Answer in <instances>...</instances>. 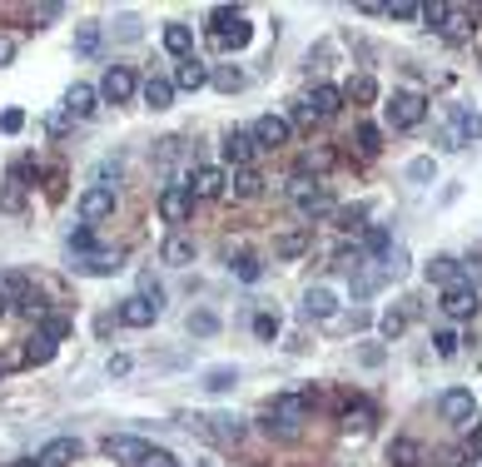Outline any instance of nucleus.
Masks as SVG:
<instances>
[{"label":"nucleus","instance_id":"39448f33","mask_svg":"<svg viewBox=\"0 0 482 467\" xmlns=\"http://www.w3.org/2000/svg\"><path fill=\"white\" fill-rule=\"evenodd\" d=\"M189 214H194L189 184H164V189H160V219L174 224V234H180V224H189Z\"/></svg>","mask_w":482,"mask_h":467},{"label":"nucleus","instance_id":"13d9d810","mask_svg":"<svg viewBox=\"0 0 482 467\" xmlns=\"http://www.w3.org/2000/svg\"><path fill=\"white\" fill-rule=\"evenodd\" d=\"M468 278H478V284H482V254L462 259V284H468Z\"/></svg>","mask_w":482,"mask_h":467},{"label":"nucleus","instance_id":"473e14b6","mask_svg":"<svg viewBox=\"0 0 482 467\" xmlns=\"http://www.w3.org/2000/svg\"><path fill=\"white\" fill-rule=\"evenodd\" d=\"M343 100H354V105H373V100H378V80H373V75H358L354 85L343 90Z\"/></svg>","mask_w":482,"mask_h":467},{"label":"nucleus","instance_id":"0eeeda50","mask_svg":"<svg viewBox=\"0 0 482 467\" xmlns=\"http://www.w3.org/2000/svg\"><path fill=\"white\" fill-rule=\"evenodd\" d=\"M229 189V174L219 170V164H199V170L189 174V194L194 199H224Z\"/></svg>","mask_w":482,"mask_h":467},{"label":"nucleus","instance_id":"338daca9","mask_svg":"<svg viewBox=\"0 0 482 467\" xmlns=\"http://www.w3.org/2000/svg\"><path fill=\"white\" fill-rule=\"evenodd\" d=\"M0 313H5V304H0Z\"/></svg>","mask_w":482,"mask_h":467},{"label":"nucleus","instance_id":"6e6d98bb","mask_svg":"<svg viewBox=\"0 0 482 467\" xmlns=\"http://www.w3.org/2000/svg\"><path fill=\"white\" fill-rule=\"evenodd\" d=\"M313 125H319V115H313L309 105H299V110L289 115V129H313Z\"/></svg>","mask_w":482,"mask_h":467},{"label":"nucleus","instance_id":"052dcab7","mask_svg":"<svg viewBox=\"0 0 482 467\" xmlns=\"http://www.w3.org/2000/svg\"><path fill=\"white\" fill-rule=\"evenodd\" d=\"M119 35H125V40H140V21H135V15H119Z\"/></svg>","mask_w":482,"mask_h":467},{"label":"nucleus","instance_id":"c03bdc74","mask_svg":"<svg viewBox=\"0 0 482 467\" xmlns=\"http://www.w3.org/2000/svg\"><path fill=\"white\" fill-rule=\"evenodd\" d=\"M378 329H383V339H388V343H393V339H398V333H403V329H408V313H398V308H388L383 319H378Z\"/></svg>","mask_w":482,"mask_h":467},{"label":"nucleus","instance_id":"5701e85b","mask_svg":"<svg viewBox=\"0 0 482 467\" xmlns=\"http://www.w3.org/2000/svg\"><path fill=\"white\" fill-rule=\"evenodd\" d=\"M170 85L174 90H204V85H209V65H199L189 55V60H180V70L170 75Z\"/></svg>","mask_w":482,"mask_h":467},{"label":"nucleus","instance_id":"393cba45","mask_svg":"<svg viewBox=\"0 0 482 467\" xmlns=\"http://www.w3.org/2000/svg\"><path fill=\"white\" fill-rule=\"evenodd\" d=\"M428 284H438V288H452V284H462V259H452V254H438L428 264Z\"/></svg>","mask_w":482,"mask_h":467},{"label":"nucleus","instance_id":"20e7f679","mask_svg":"<svg viewBox=\"0 0 482 467\" xmlns=\"http://www.w3.org/2000/svg\"><path fill=\"white\" fill-rule=\"evenodd\" d=\"M135 90H140V75H135V65H110L105 80H100V100H110V105H129V100H135Z\"/></svg>","mask_w":482,"mask_h":467},{"label":"nucleus","instance_id":"423d86ee","mask_svg":"<svg viewBox=\"0 0 482 467\" xmlns=\"http://www.w3.org/2000/svg\"><path fill=\"white\" fill-rule=\"evenodd\" d=\"M438 413H443V423H478V403H472V393L468 388H448V393L438 398Z\"/></svg>","mask_w":482,"mask_h":467},{"label":"nucleus","instance_id":"de8ad7c7","mask_svg":"<svg viewBox=\"0 0 482 467\" xmlns=\"http://www.w3.org/2000/svg\"><path fill=\"white\" fill-rule=\"evenodd\" d=\"M180 154H184V139H160V145H154V160H160V164H174V160H180Z\"/></svg>","mask_w":482,"mask_h":467},{"label":"nucleus","instance_id":"f704fd0d","mask_svg":"<svg viewBox=\"0 0 482 467\" xmlns=\"http://www.w3.org/2000/svg\"><path fill=\"white\" fill-rule=\"evenodd\" d=\"M448 115H452V125H458L462 139H482V115H472V110H462V105H452Z\"/></svg>","mask_w":482,"mask_h":467},{"label":"nucleus","instance_id":"b1692460","mask_svg":"<svg viewBox=\"0 0 482 467\" xmlns=\"http://www.w3.org/2000/svg\"><path fill=\"white\" fill-rule=\"evenodd\" d=\"M164 50H170L174 60H189V55H194V31L184 21H170V25H164Z\"/></svg>","mask_w":482,"mask_h":467},{"label":"nucleus","instance_id":"5fc2aeb1","mask_svg":"<svg viewBox=\"0 0 482 467\" xmlns=\"http://www.w3.org/2000/svg\"><path fill=\"white\" fill-rule=\"evenodd\" d=\"M65 333H70V323L65 319H40V339H50V343H60Z\"/></svg>","mask_w":482,"mask_h":467},{"label":"nucleus","instance_id":"680f3d73","mask_svg":"<svg viewBox=\"0 0 482 467\" xmlns=\"http://www.w3.org/2000/svg\"><path fill=\"white\" fill-rule=\"evenodd\" d=\"M15 60V40L11 35H0V65H11Z\"/></svg>","mask_w":482,"mask_h":467},{"label":"nucleus","instance_id":"412c9836","mask_svg":"<svg viewBox=\"0 0 482 467\" xmlns=\"http://www.w3.org/2000/svg\"><path fill=\"white\" fill-rule=\"evenodd\" d=\"M259 194H264V174H259V170H234V174H229L224 199H259Z\"/></svg>","mask_w":482,"mask_h":467},{"label":"nucleus","instance_id":"37998d69","mask_svg":"<svg viewBox=\"0 0 482 467\" xmlns=\"http://www.w3.org/2000/svg\"><path fill=\"white\" fill-rule=\"evenodd\" d=\"M75 50L80 55H100V25H80V31H75Z\"/></svg>","mask_w":482,"mask_h":467},{"label":"nucleus","instance_id":"e433bc0d","mask_svg":"<svg viewBox=\"0 0 482 467\" xmlns=\"http://www.w3.org/2000/svg\"><path fill=\"white\" fill-rule=\"evenodd\" d=\"M234 383H239L234 368H209V373H204V388H209V393H229Z\"/></svg>","mask_w":482,"mask_h":467},{"label":"nucleus","instance_id":"79ce46f5","mask_svg":"<svg viewBox=\"0 0 482 467\" xmlns=\"http://www.w3.org/2000/svg\"><path fill=\"white\" fill-rule=\"evenodd\" d=\"M378 264H383V278H403L408 274V254H403V249H388Z\"/></svg>","mask_w":482,"mask_h":467},{"label":"nucleus","instance_id":"6ab92c4d","mask_svg":"<svg viewBox=\"0 0 482 467\" xmlns=\"http://www.w3.org/2000/svg\"><path fill=\"white\" fill-rule=\"evenodd\" d=\"M100 110V90L95 85H70V95H65V115L70 119H90Z\"/></svg>","mask_w":482,"mask_h":467},{"label":"nucleus","instance_id":"ddd939ff","mask_svg":"<svg viewBox=\"0 0 482 467\" xmlns=\"http://www.w3.org/2000/svg\"><path fill=\"white\" fill-rule=\"evenodd\" d=\"M160 313H164L160 304H150V298H140V294H135V298H125V304H119V313H115V319L125 323V329H150V323L160 319Z\"/></svg>","mask_w":482,"mask_h":467},{"label":"nucleus","instance_id":"4d7b16f0","mask_svg":"<svg viewBox=\"0 0 482 467\" xmlns=\"http://www.w3.org/2000/svg\"><path fill=\"white\" fill-rule=\"evenodd\" d=\"M333 164V149H313V154H303V170H329Z\"/></svg>","mask_w":482,"mask_h":467},{"label":"nucleus","instance_id":"4c0bfd02","mask_svg":"<svg viewBox=\"0 0 482 467\" xmlns=\"http://www.w3.org/2000/svg\"><path fill=\"white\" fill-rule=\"evenodd\" d=\"M254 339L259 343H274V339H279V313H254Z\"/></svg>","mask_w":482,"mask_h":467},{"label":"nucleus","instance_id":"8fccbe9b","mask_svg":"<svg viewBox=\"0 0 482 467\" xmlns=\"http://www.w3.org/2000/svg\"><path fill=\"white\" fill-rule=\"evenodd\" d=\"M25 358H31V363H50V358H55V343L35 333V339H31V348H25Z\"/></svg>","mask_w":482,"mask_h":467},{"label":"nucleus","instance_id":"f8f14e48","mask_svg":"<svg viewBox=\"0 0 482 467\" xmlns=\"http://www.w3.org/2000/svg\"><path fill=\"white\" fill-rule=\"evenodd\" d=\"M100 447H105V457H115V463L135 467V463L145 457V447H150V443H145V437H135V433H110Z\"/></svg>","mask_w":482,"mask_h":467},{"label":"nucleus","instance_id":"7ed1b4c3","mask_svg":"<svg viewBox=\"0 0 482 467\" xmlns=\"http://www.w3.org/2000/svg\"><path fill=\"white\" fill-rule=\"evenodd\" d=\"M388 125L393 129H418L423 119H428V100L418 95V90H393V100H388Z\"/></svg>","mask_w":482,"mask_h":467},{"label":"nucleus","instance_id":"c85d7f7f","mask_svg":"<svg viewBox=\"0 0 482 467\" xmlns=\"http://www.w3.org/2000/svg\"><path fill=\"white\" fill-rule=\"evenodd\" d=\"M209 85L224 90V95H239V90L249 85V75L239 70V65H219V70H209Z\"/></svg>","mask_w":482,"mask_h":467},{"label":"nucleus","instance_id":"1a4fd4ad","mask_svg":"<svg viewBox=\"0 0 482 467\" xmlns=\"http://www.w3.org/2000/svg\"><path fill=\"white\" fill-rule=\"evenodd\" d=\"M249 135H254L259 149H284L294 139V129H289V119H284V115H264V119H254Z\"/></svg>","mask_w":482,"mask_h":467},{"label":"nucleus","instance_id":"cd10ccee","mask_svg":"<svg viewBox=\"0 0 482 467\" xmlns=\"http://www.w3.org/2000/svg\"><path fill=\"white\" fill-rule=\"evenodd\" d=\"M309 110H313L319 119L338 115V110H343V90H338V85H313V95H309Z\"/></svg>","mask_w":482,"mask_h":467},{"label":"nucleus","instance_id":"c9c22d12","mask_svg":"<svg viewBox=\"0 0 482 467\" xmlns=\"http://www.w3.org/2000/svg\"><path fill=\"white\" fill-rule=\"evenodd\" d=\"M184 329H189L194 339H215V333H219V319L209 313V308H199V313H189V323H184Z\"/></svg>","mask_w":482,"mask_h":467},{"label":"nucleus","instance_id":"09e8293b","mask_svg":"<svg viewBox=\"0 0 482 467\" xmlns=\"http://www.w3.org/2000/svg\"><path fill=\"white\" fill-rule=\"evenodd\" d=\"M364 249H368L373 259H383V254H388V229H378V224H373V229L364 234Z\"/></svg>","mask_w":482,"mask_h":467},{"label":"nucleus","instance_id":"9d476101","mask_svg":"<svg viewBox=\"0 0 482 467\" xmlns=\"http://www.w3.org/2000/svg\"><path fill=\"white\" fill-rule=\"evenodd\" d=\"M299 313H303V319H319V323H329L333 313H338V294H333L329 284H313L309 294H303Z\"/></svg>","mask_w":482,"mask_h":467},{"label":"nucleus","instance_id":"3c124183","mask_svg":"<svg viewBox=\"0 0 482 467\" xmlns=\"http://www.w3.org/2000/svg\"><path fill=\"white\" fill-rule=\"evenodd\" d=\"M388 21H418V5L413 0H393V5H383Z\"/></svg>","mask_w":482,"mask_h":467},{"label":"nucleus","instance_id":"aec40b11","mask_svg":"<svg viewBox=\"0 0 482 467\" xmlns=\"http://www.w3.org/2000/svg\"><path fill=\"white\" fill-rule=\"evenodd\" d=\"M25 174H31V164H15V174L0 184V209H5V214L25 209Z\"/></svg>","mask_w":482,"mask_h":467},{"label":"nucleus","instance_id":"ea45409f","mask_svg":"<svg viewBox=\"0 0 482 467\" xmlns=\"http://www.w3.org/2000/svg\"><path fill=\"white\" fill-rule=\"evenodd\" d=\"M70 254H95V234H90V224H80V229H70Z\"/></svg>","mask_w":482,"mask_h":467},{"label":"nucleus","instance_id":"a211bd4d","mask_svg":"<svg viewBox=\"0 0 482 467\" xmlns=\"http://www.w3.org/2000/svg\"><path fill=\"white\" fill-rule=\"evenodd\" d=\"M313 249V224H303V229H284L279 239H274V254L279 259H303Z\"/></svg>","mask_w":482,"mask_h":467},{"label":"nucleus","instance_id":"a878e982","mask_svg":"<svg viewBox=\"0 0 482 467\" xmlns=\"http://www.w3.org/2000/svg\"><path fill=\"white\" fill-rule=\"evenodd\" d=\"M31 298V278L21 269H0V304H25Z\"/></svg>","mask_w":482,"mask_h":467},{"label":"nucleus","instance_id":"2eb2a0df","mask_svg":"<svg viewBox=\"0 0 482 467\" xmlns=\"http://www.w3.org/2000/svg\"><path fill=\"white\" fill-rule=\"evenodd\" d=\"M160 259H164L170 269H189L194 259H199V244H194L189 234H170V239L160 244Z\"/></svg>","mask_w":482,"mask_h":467},{"label":"nucleus","instance_id":"49530a36","mask_svg":"<svg viewBox=\"0 0 482 467\" xmlns=\"http://www.w3.org/2000/svg\"><path fill=\"white\" fill-rule=\"evenodd\" d=\"M358 149H364V154H378V149H383V129H378V125H358Z\"/></svg>","mask_w":482,"mask_h":467},{"label":"nucleus","instance_id":"603ef678","mask_svg":"<svg viewBox=\"0 0 482 467\" xmlns=\"http://www.w3.org/2000/svg\"><path fill=\"white\" fill-rule=\"evenodd\" d=\"M95 184H105V189H115V184H119V160H100V170H95Z\"/></svg>","mask_w":482,"mask_h":467},{"label":"nucleus","instance_id":"f03ea898","mask_svg":"<svg viewBox=\"0 0 482 467\" xmlns=\"http://www.w3.org/2000/svg\"><path fill=\"white\" fill-rule=\"evenodd\" d=\"M319 403V393H279L268 408V427L279 423V433H299V423L309 418V408Z\"/></svg>","mask_w":482,"mask_h":467},{"label":"nucleus","instance_id":"f257e3e1","mask_svg":"<svg viewBox=\"0 0 482 467\" xmlns=\"http://www.w3.org/2000/svg\"><path fill=\"white\" fill-rule=\"evenodd\" d=\"M289 199L299 204V214H303V219H333V214H338L333 194L323 189L319 180H309V174H294V180H289Z\"/></svg>","mask_w":482,"mask_h":467},{"label":"nucleus","instance_id":"4468645a","mask_svg":"<svg viewBox=\"0 0 482 467\" xmlns=\"http://www.w3.org/2000/svg\"><path fill=\"white\" fill-rule=\"evenodd\" d=\"M254 154H259V145H254L249 129H229L224 135V160L234 164V170H254Z\"/></svg>","mask_w":482,"mask_h":467},{"label":"nucleus","instance_id":"a18cd8bd","mask_svg":"<svg viewBox=\"0 0 482 467\" xmlns=\"http://www.w3.org/2000/svg\"><path fill=\"white\" fill-rule=\"evenodd\" d=\"M458 333H452V329H438V333H433V348H438V358H458Z\"/></svg>","mask_w":482,"mask_h":467},{"label":"nucleus","instance_id":"0e129e2a","mask_svg":"<svg viewBox=\"0 0 482 467\" xmlns=\"http://www.w3.org/2000/svg\"><path fill=\"white\" fill-rule=\"evenodd\" d=\"M129 373V358H110V378H125Z\"/></svg>","mask_w":482,"mask_h":467},{"label":"nucleus","instance_id":"7c9ffc66","mask_svg":"<svg viewBox=\"0 0 482 467\" xmlns=\"http://www.w3.org/2000/svg\"><path fill=\"white\" fill-rule=\"evenodd\" d=\"M478 21V11H468V5H448V21H443V35L448 40H468V25Z\"/></svg>","mask_w":482,"mask_h":467},{"label":"nucleus","instance_id":"bb28decb","mask_svg":"<svg viewBox=\"0 0 482 467\" xmlns=\"http://www.w3.org/2000/svg\"><path fill=\"white\" fill-rule=\"evenodd\" d=\"M140 95H145V105L150 110H170L174 105V85H170V75H150L140 85Z\"/></svg>","mask_w":482,"mask_h":467},{"label":"nucleus","instance_id":"4be33fe9","mask_svg":"<svg viewBox=\"0 0 482 467\" xmlns=\"http://www.w3.org/2000/svg\"><path fill=\"white\" fill-rule=\"evenodd\" d=\"M75 269H80V274L105 278V274H119V269H125V259H119V249H95V254H85Z\"/></svg>","mask_w":482,"mask_h":467},{"label":"nucleus","instance_id":"c756f323","mask_svg":"<svg viewBox=\"0 0 482 467\" xmlns=\"http://www.w3.org/2000/svg\"><path fill=\"white\" fill-rule=\"evenodd\" d=\"M368 427H373V408H368V403H348V408H343V433H348V437H364Z\"/></svg>","mask_w":482,"mask_h":467},{"label":"nucleus","instance_id":"a19ab883","mask_svg":"<svg viewBox=\"0 0 482 467\" xmlns=\"http://www.w3.org/2000/svg\"><path fill=\"white\" fill-rule=\"evenodd\" d=\"M135 467H180V457H174L170 447H145V457Z\"/></svg>","mask_w":482,"mask_h":467},{"label":"nucleus","instance_id":"9b49d317","mask_svg":"<svg viewBox=\"0 0 482 467\" xmlns=\"http://www.w3.org/2000/svg\"><path fill=\"white\" fill-rule=\"evenodd\" d=\"M115 214V189H105V184H90L85 194H80V219L85 224H100Z\"/></svg>","mask_w":482,"mask_h":467},{"label":"nucleus","instance_id":"58836bf2","mask_svg":"<svg viewBox=\"0 0 482 467\" xmlns=\"http://www.w3.org/2000/svg\"><path fill=\"white\" fill-rule=\"evenodd\" d=\"M333 219H338V229H343V234H354V229H364V219H368V204H354V209H338Z\"/></svg>","mask_w":482,"mask_h":467},{"label":"nucleus","instance_id":"bf43d9fd","mask_svg":"<svg viewBox=\"0 0 482 467\" xmlns=\"http://www.w3.org/2000/svg\"><path fill=\"white\" fill-rule=\"evenodd\" d=\"M21 125H25V115H21V110H5V115H0V129H5V135H15Z\"/></svg>","mask_w":482,"mask_h":467},{"label":"nucleus","instance_id":"6e6552de","mask_svg":"<svg viewBox=\"0 0 482 467\" xmlns=\"http://www.w3.org/2000/svg\"><path fill=\"white\" fill-rule=\"evenodd\" d=\"M438 308L448 313V319L462 323V319H472L482 304H478V288H472V284H452V288H443V304Z\"/></svg>","mask_w":482,"mask_h":467},{"label":"nucleus","instance_id":"2f4dec72","mask_svg":"<svg viewBox=\"0 0 482 467\" xmlns=\"http://www.w3.org/2000/svg\"><path fill=\"white\" fill-rule=\"evenodd\" d=\"M215 40H219V45H224V50H244V45H249V40H254V25H249V21H244V15H239V21H234V25H229V31H224V35H215Z\"/></svg>","mask_w":482,"mask_h":467},{"label":"nucleus","instance_id":"f3484780","mask_svg":"<svg viewBox=\"0 0 482 467\" xmlns=\"http://www.w3.org/2000/svg\"><path fill=\"white\" fill-rule=\"evenodd\" d=\"M428 463V447L418 437H393L388 443V467H423Z\"/></svg>","mask_w":482,"mask_h":467},{"label":"nucleus","instance_id":"864d4df0","mask_svg":"<svg viewBox=\"0 0 482 467\" xmlns=\"http://www.w3.org/2000/svg\"><path fill=\"white\" fill-rule=\"evenodd\" d=\"M418 15H423L428 25H438V31H443V21H448V5H443V0H428V5H418Z\"/></svg>","mask_w":482,"mask_h":467},{"label":"nucleus","instance_id":"e2e57ef3","mask_svg":"<svg viewBox=\"0 0 482 467\" xmlns=\"http://www.w3.org/2000/svg\"><path fill=\"white\" fill-rule=\"evenodd\" d=\"M408 174H413V180H428L433 164H428V160H413V164H408Z\"/></svg>","mask_w":482,"mask_h":467},{"label":"nucleus","instance_id":"69168bd1","mask_svg":"<svg viewBox=\"0 0 482 467\" xmlns=\"http://www.w3.org/2000/svg\"><path fill=\"white\" fill-rule=\"evenodd\" d=\"M15 467H40V463H15Z\"/></svg>","mask_w":482,"mask_h":467},{"label":"nucleus","instance_id":"72a5a7b5","mask_svg":"<svg viewBox=\"0 0 482 467\" xmlns=\"http://www.w3.org/2000/svg\"><path fill=\"white\" fill-rule=\"evenodd\" d=\"M229 269H234V278H244V284H259V278H264L259 254H234V259H229Z\"/></svg>","mask_w":482,"mask_h":467},{"label":"nucleus","instance_id":"dca6fc26","mask_svg":"<svg viewBox=\"0 0 482 467\" xmlns=\"http://www.w3.org/2000/svg\"><path fill=\"white\" fill-rule=\"evenodd\" d=\"M35 463H40V467H70V463H80V437H50V443L40 447Z\"/></svg>","mask_w":482,"mask_h":467}]
</instances>
